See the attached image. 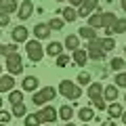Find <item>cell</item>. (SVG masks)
Here are the masks:
<instances>
[{"mask_svg": "<svg viewBox=\"0 0 126 126\" xmlns=\"http://www.w3.org/2000/svg\"><path fill=\"white\" fill-rule=\"evenodd\" d=\"M63 46H65L67 50H78L80 48V38L74 36V34H69V36L65 38V42H63Z\"/></svg>", "mask_w": 126, "mask_h": 126, "instance_id": "2e32d148", "label": "cell"}, {"mask_svg": "<svg viewBox=\"0 0 126 126\" xmlns=\"http://www.w3.org/2000/svg\"><path fill=\"white\" fill-rule=\"evenodd\" d=\"M103 88H105V86L99 84V82H97V84H88V97H90V101L103 97Z\"/></svg>", "mask_w": 126, "mask_h": 126, "instance_id": "5bb4252c", "label": "cell"}, {"mask_svg": "<svg viewBox=\"0 0 126 126\" xmlns=\"http://www.w3.org/2000/svg\"><path fill=\"white\" fill-rule=\"evenodd\" d=\"M0 36H2V34H0Z\"/></svg>", "mask_w": 126, "mask_h": 126, "instance_id": "6f0895ef", "label": "cell"}, {"mask_svg": "<svg viewBox=\"0 0 126 126\" xmlns=\"http://www.w3.org/2000/svg\"><path fill=\"white\" fill-rule=\"evenodd\" d=\"M48 27H50V30H61V27H63V19L53 17V19L48 21Z\"/></svg>", "mask_w": 126, "mask_h": 126, "instance_id": "1f68e13d", "label": "cell"}, {"mask_svg": "<svg viewBox=\"0 0 126 126\" xmlns=\"http://www.w3.org/2000/svg\"><path fill=\"white\" fill-rule=\"evenodd\" d=\"M6 69H9L11 76L21 74V69H23V59H21V55H19V53L6 55Z\"/></svg>", "mask_w": 126, "mask_h": 126, "instance_id": "277c9868", "label": "cell"}, {"mask_svg": "<svg viewBox=\"0 0 126 126\" xmlns=\"http://www.w3.org/2000/svg\"><path fill=\"white\" fill-rule=\"evenodd\" d=\"M124 103H126V94H124Z\"/></svg>", "mask_w": 126, "mask_h": 126, "instance_id": "f907efd6", "label": "cell"}, {"mask_svg": "<svg viewBox=\"0 0 126 126\" xmlns=\"http://www.w3.org/2000/svg\"><path fill=\"white\" fill-rule=\"evenodd\" d=\"M13 116H17V118L27 116V109H25V105H23V103H15V105H13Z\"/></svg>", "mask_w": 126, "mask_h": 126, "instance_id": "f546056e", "label": "cell"}, {"mask_svg": "<svg viewBox=\"0 0 126 126\" xmlns=\"http://www.w3.org/2000/svg\"><path fill=\"white\" fill-rule=\"evenodd\" d=\"M107 113H109V118H122V105L120 103H111L107 107Z\"/></svg>", "mask_w": 126, "mask_h": 126, "instance_id": "cb8c5ba5", "label": "cell"}, {"mask_svg": "<svg viewBox=\"0 0 126 126\" xmlns=\"http://www.w3.org/2000/svg\"><path fill=\"white\" fill-rule=\"evenodd\" d=\"M67 63H69V57H67V55H59V57H57V67H65V65H67Z\"/></svg>", "mask_w": 126, "mask_h": 126, "instance_id": "836d02e7", "label": "cell"}, {"mask_svg": "<svg viewBox=\"0 0 126 126\" xmlns=\"http://www.w3.org/2000/svg\"><path fill=\"white\" fill-rule=\"evenodd\" d=\"M59 118H61L63 122H69L74 118V109H72V105H61L59 107Z\"/></svg>", "mask_w": 126, "mask_h": 126, "instance_id": "ac0fdd59", "label": "cell"}, {"mask_svg": "<svg viewBox=\"0 0 126 126\" xmlns=\"http://www.w3.org/2000/svg\"><path fill=\"white\" fill-rule=\"evenodd\" d=\"M2 103H4V101H2V99H0V107H2Z\"/></svg>", "mask_w": 126, "mask_h": 126, "instance_id": "f6af8a7d", "label": "cell"}, {"mask_svg": "<svg viewBox=\"0 0 126 126\" xmlns=\"http://www.w3.org/2000/svg\"><path fill=\"white\" fill-rule=\"evenodd\" d=\"M57 93L59 90H55L53 86H44V88H40V90L34 93L32 101H34V105H44V103H48V101H55Z\"/></svg>", "mask_w": 126, "mask_h": 126, "instance_id": "7a4b0ae2", "label": "cell"}, {"mask_svg": "<svg viewBox=\"0 0 126 126\" xmlns=\"http://www.w3.org/2000/svg\"><path fill=\"white\" fill-rule=\"evenodd\" d=\"M78 118L82 122H90V120H94V111L90 107H80L78 109Z\"/></svg>", "mask_w": 126, "mask_h": 126, "instance_id": "ffe728a7", "label": "cell"}, {"mask_svg": "<svg viewBox=\"0 0 126 126\" xmlns=\"http://www.w3.org/2000/svg\"><path fill=\"white\" fill-rule=\"evenodd\" d=\"M2 55H4V46L0 44V57H2Z\"/></svg>", "mask_w": 126, "mask_h": 126, "instance_id": "b9f144b4", "label": "cell"}, {"mask_svg": "<svg viewBox=\"0 0 126 126\" xmlns=\"http://www.w3.org/2000/svg\"><path fill=\"white\" fill-rule=\"evenodd\" d=\"M103 99L105 101H116L118 99V86H113V84L105 86L103 88Z\"/></svg>", "mask_w": 126, "mask_h": 126, "instance_id": "e0dca14e", "label": "cell"}, {"mask_svg": "<svg viewBox=\"0 0 126 126\" xmlns=\"http://www.w3.org/2000/svg\"><path fill=\"white\" fill-rule=\"evenodd\" d=\"M76 82H78V84H86V86H88V84H90V74H88V72H80Z\"/></svg>", "mask_w": 126, "mask_h": 126, "instance_id": "4dcf8cb0", "label": "cell"}, {"mask_svg": "<svg viewBox=\"0 0 126 126\" xmlns=\"http://www.w3.org/2000/svg\"><path fill=\"white\" fill-rule=\"evenodd\" d=\"M105 2H113V0H105Z\"/></svg>", "mask_w": 126, "mask_h": 126, "instance_id": "c3c4849f", "label": "cell"}, {"mask_svg": "<svg viewBox=\"0 0 126 126\" xmlns=\"http://www.w3.org/2000/svg\"><path fill=\"white\" fill-rule=\"evenodd\" d=\"M9 21H11L9 13H4V11H0V27H6V25H9Z\"/></svg>", "mask_w": 126, "mask_h": 126, "instance_id": "e575fe53", "label": "cell"}, {"mask_svg": "<svg viewBox=\"0 0 126 126\" xmlns=\"http://www.w3.org/2000/svg\"><path fill=\"white\" fill-rule=\"evenodd\" d=\"M101 126H116V124H113L111 120H107V122H103V124H101Z\"/></svg>", "mask_w": 126, "mask_h": 126, "instance_id": "ab89813d", "label": "cell"}, {"mask_svg": "<svg viewBox=\"0 0 126 126\" xmlns=\"http://www.w3.org/2000/svg\"><path fill=\"white\" fill-rule=\"evenodd\" d=\"M65 126H76V124H72V122H65Z\"/></svg>", "mask_w": 126, "mask_h": 126, "instance_id": "ee69618b", "label": "cell"}, {"mask_svg": "<svg viewBox=\"0 0 126 126\" xmlns=\"http://www.w3.org/2000/svg\"><path fill=\"white\" fill-rule=\"evenodd\" d=\"M38 116H40V120L44 122V124H53L59 118V111L55 107H50V105H46V107H42L40 111H38Z\"/></svg>", "mask_w": 126, "mask_h": 126, "instance_id": "8992f818", "label": "cell"}, {"mask_svg": "<svg viewBox=\"0 0 126 126\" xmlns=\"http://www.w3.org/2000/svg\"><path fill=\"white\" fill-rule=\"evenodd\" d=\"M88 25L94 27V30H97V27H103V13H101L99 9L94 11V15H90V17H88Z\"/></svg>", "mask_w": 126, "mask_h": 126, "instance_id": "9a60e30c", "label": "cell"}, {"mask_svg": "<svg viewBox=\"0 0 126 126\" xmlns=\"http://www.w3.org/2000/svg\"><path fill=\"white\" fill-rule=\"evenodd\" d=\"M116 19H118V17H116L113 13H103V27H105V30H109V27L116 23Z\"/></svg>", "mask_w": 126, "mask_h": 126, "instance_id": "83f0119b", "label": "cell"}, {"mask_svg": "<svg viewBox=\"0 0 126 126\" xmlns=\"http://www.w3.org/2000/svg\"><path fill=\"white\" fill-rule=\"evenodd\" d=\"M25 50H27L30 61H34V63L42 61V57H44V53H46V50L42 48L40 40H27V42H25Z\"/></svg>", "mask_w": 126, "mask_h": 126, "instance_id": "3957f363", "label": "cell"}, {"mask_svg": "<svg viewBox=\"0 0 126 126\" xmlns=\"http://www.w3.org/2000/svg\"><path fill=\"white\" fill-rule=\"evenodd\" d=\"M122 124H126V111H122Z\"/></svg>", "mask_w": 126, "mask_h": 126, "instance_id": "60d3db41", "label": "cell"}, {"mask_svg": "<svg viewBox=\"0 0 126 126\" xmlns=\"http://www.w3.org/2000/svg\"><path fill=\"white\" fill-rule=\"evenodd\" d=\"M44 126H53V124H44Z\"/></svg>", "mask_w": 126, "mask_h": 126, "instance_id": "816d5d0a", "label": "cell"}, {"mask_svg": "<svg viewBox=\"0 0 126 126\" xmlns=\"http://www.w3.org/2000/svg\"><path fill=\"white\" fill-rule=\"evenodd\" d=\"M0 126H6V124H2V122H0Z\"/></svg>", "mask_w": 126, "mask_h": 126, "instance_id": "681fc988", "label": "cell"}, {"mask_svg": "<svg viewBox=\"0 0 126 126\" xmlns=\"http://www.w3.org/2000/svg\"><path fill=\"white\" fill-rule=\"evenodd\" d=\"M82 2H84V0H69V4H72V6H80Z\"/></svg>", "mask_w": 126, "mask_h": 126, "instance_id": "f35d334b", "label": "cell"}, {"mask_svg": "<svg viewBox=\"0 0 126 126\" xmlns=\"http://www.w3.org/2000/svg\"><path fill=\"white\" fill-rule=\"evenodd\" d=\"M105 34H126V17H118L109 30H105Z\"/></svg>", "mask_w": 126, "mask_h": 126, "instance_id": "9c48e42d", "label": "cell"}, {"mask_svg": "<svg viewBox=\"0 0 126 126\" xmlns=\"http://www.w3.org/2000/svg\"><path fill=\"white\" fill-rule=\"evenodd\" d=\"M93 105L97 109H105V99L103 97H99V99H93Z\"/></svg>", "mask_w": 126, "mask_h": 126, "instance_id": "8d00e7d4", "label": "cell"}, {"mask_svg": "<svg viewBox=\"0 0 126 126\" xmlns=\"http://www.w3.org/2000/svg\"><path fill=\"white\" fill-rule=\"evenodd\" d=\"M84 126H88V122H86V124H84Z\"/></svg>", "mask_w": 126, "mask_h": 126, "instance_id": "f5cc1de1", "label": "cell"}, {"mask_svg": "<svg viewBox=\"0 0 126 126\" xmlns=\"http://www.w3.org/2000/svg\"><path fill=\"white\" fill-rule=\"evenodd\" d=\"M38 84H40V82H38L36 76H25V78H23V82H21V88L27 90V93H34V90L38 88Z\"/></svg>", "mask_w": 126, "mask_h": 126, "instance_id": "30bf717a", "label": "cell"}, {"mask_svg": "<svg viewBox=\"0 0 126 126\" xmlns=\"http://www.w3.org/2000/svg\"><path fill=\"white\" fill-rule=\"evenodd\" d=\"M124 53H126V46H124Z\"/></svg>", "mask_w": 126, "mask_h": 126, "instance_id": "db71d44e", "label": "cell"}, {"mask_svg": "<svg viewBox=\"0 0 126 126\" xmlns=\"http://www.w3.org/2000/svg\"><path fill=\"white\" fill-rule=\"evenodd\" d=\"M17 9H19V4H17V0H4L2 2V6H0V11H4V13H17Z\"/></svg>", "mask_w": 126, "mask_h": 126, "instance_id": "7402d4cb", "label": "cell"}, {"mask_svg": "<svg viewBox=\"0 0 126 126\" xmlns=\"http://www.w3.org/2000/svg\"><path fill=\"white\" fill-rule=\"evenodd\" d=\"M11 53H17V46H15V44L4 46V55H11Z\"/></svg>", "mask_w": 126, "mask_h": 126, "instance_id": "74e56055", "label": "cell"}, {"mask_svg": "<svg viewBox=\"0 0 126 126\" xmlns=\"http://www.w3.org/2000/svg\"><path fill=\"white\" fill-rule=\"evenodd\" d=\"M101 48H103L105 53L113 50V48H116V42H113V38H101Z\"/></svg>", "mask_w": 126, "mask_h": 126, "instance_id": "f1b7e54d", "label": "cell"}, {"mask_svg": "<svg viewBox=\"0 0 126 126\" xmlns=\"http://www.w3.org/2000/svg\"><path fill=\"white\" fill-rule=\"evenodd\" d=\"M74 61H76L78 67H84L86 61H88V53H86V48H78V50H74Z\"/></svg>", "mask_w": 126, "mask_h": 126, "instance_id": "4fadbf2b", "label": "cell"}, {"mask_svg": "<svg viewBox=\"0 0 126 126\" xmlns=\"http://www.w3.org/2000/svg\"><path fill=\"white\" fill-rule=\"evenodd\" d=\"M109 67L113 69V72H120L122 67H126V61L122 57H116V59H111V61H109Z\"/></svg>", "mask_w": 126, "mask_h": 126, "instance_id": "484cf974", "label": "cell"}, {"mask_svg": "<svg viewBox=\"0 0 126 126\" xmlns=\"http://www.w3.org/2000/svg\"><path fill=\"white\" fill-rule=\"evenodd\" d=\"M0 76H2V65H0Z\"/></svg>", "mask_w": 126, "mask_h": 126, "instance_id": "bcb514c9", "label": "cell"}, {"mask_svg": "<svg viewBox=\"0 0 126 126\" xmlns=\"http://www.w3.org/2000/svg\"><path fill=\"white\" fill-rule=\"evenodd\" d=\"M61 15H63V19H65V21H76V19L80 17V15H78V11L74 9V6H67V9H63V11H61Z\"/></svg>", "mask_w": 126, "mask_h": 126, "instance_id": "603a6c76", "label": "cell"}, {"mask_svg": "<svg viewBox=\"0 0 126 126\" xmlns=\"http://www.w3.org/2000/svg\"><path fill=\"white\" fill-rule=\"evenodd\" d=\"M57 2H61V0H57Z\"/></svg>", "mask_w": 126, "mask_h": 126, "instance_id": "11a10c76", "label": "cell"}, {"mask_svg": "<svg viewBox=\"0 0 126 126\" xmlns=\"http://www.w3.org/2000/svg\"><path fill=\"white\" fill-rule=\"evenodd\" d=\"M9 101H11V103H21V101H23V90H11V93H9Z\"/></svg>", "mask_w": 126, "mask_h": 126, "instance_id": "4316f807", "label": "cell"}, {"mask_svg": "<svg viewBox=\"0 0 126 126\" xmlns=\"http://www.w3.org/2000/svg\"><path fill=\"white\" fill-rule=\"evenodd\" d=\"M27 27H23V25H17L13 30V42H27Z\"/></svg>", "mask_w": 126, "mask_h": 126, "instance_id": "8fae6325", "label": "cell"}, {"mask_svg": "<svg viewBox=\"0 0 126 126\" xmlns=\"http://www.w3.org/2000/svg\"><path fill=\"white\" fill-rule=\"evenodd\" d=\"M2 2H4V0H0V6H2Z\"/></svg>", "mask_w": 126, "mask_h": 126, "instance_id": "7dc6e473", "label": "cell"}, {"mask_svg": "<svg viewBox=\"0 0 126 126\" xmlns=\"http://www.w3.org/2000/svg\"><path fill=\"white\" fill-rule=\"evenodd\" d=\"M59 93H61L65 99H69V101H78L82 97L80 84H74L72 80H61L59 82Z\"/></svg>", "mask_w": 126, "mask_h": 126, "instance_id": "6da1fadb", "label": "cell"}, {"mask_svg": "<svg viewBox=\"0 0 126 126\" xmlns=\"http://www.w3.org/2000/svg\"><path fill=\"white\" fill-rule=\"evenodd\" d=\"M0 122H2V124H9L11 122V113L4 111V109H0Z\"/></svg>", "mask_w": 126, "mask_h": 126, "instance_id": "d590c367", "label": "cell"}, {"mask_svg": "<svg viewBox=\"0 0 126 126\" xmlns=\"http://www.w3.org/2000/svg\"><path fill=\"white\" fill-rule=\"evenodd\" d=\"M63 50V44L61 42H50L48 46H46V55H50V57H59Z\"/></svg>", "mask_w": 126, "mask_h": 126, "instance_id": "44dd1931", "label": "cell"}, {"mask_svg": "<svg viewBox=\"0 0 126 126\" xmlns=\"http://www.w3.org/2000/svg\"><path fill=\"white\" fill-rule=\"evenodd\" d=\"M116 86H122V88H126V72H120L116 76Z\"/></svg>", "mask_w": 126, "mask_h": 126, "instance_id": "d6a6232c", "label": "cell"}, {"mask_svg": "<svg viewBox=\"0 0 126 126\" xmlns=\"http://www.w3.org/2000/svg\"><path fill=\"white\" fill-rule=\"evenodd\" d=\"M13 86H15V80L11 74L9 76H0V93H11Z\"/></svg>", "mask_w": 126, "mask_h": 126, "instance_id": "7c38bea8", "label": "cell"}, {"mask_svg": "<svg viewBox=\"0 0 126 126\" xmlns=\"http://www.w3.org/2000/svg\"><path fill=\"white\" fill-rule=\"evenodd\" d=\"M40 124H42V120L38 113H27L25 116V126H40Z\"/></svg>", "mask_w": 126, "mask_h": 126, "instance_id": "d4e9b609", "label": "cell"}, {"mask_svg": "<svg viewBox=\"0 0 126 126\" xmlns=\"http://www.w3.org/2000/svg\"><path fill=\"white\" fill-rule=\"evenodd\" d=\"M122 126H126V124H122Z\"/></svg>", "mask_w": 126, "mask_h": 126, "instance_id": "9f6ffc18", "label": "cell"}, {"mask_svg": "<svg viewBox=\"0 0 126 126\" xmlns=\"http://www.w3.org/2000/svg\"><path fill=\"white\" fill-rule=\"evenodd\" d=\"M122 9H124V11H126V0H122Z\"/></svg>", "mask_w": 126, "mask_h": 126, "instance_id": "7bdbcfd3", "label": "cell"}, {"mask_svg": "<svg viewBox=\"0 0 126 126\" xmlns=\"http://www.w3.org/2000/svg\"><path fill=\"white\" fill-rule=\"evenodd\" d=\"M34 36H36V40H44V38H48L50 36L48 23H36V25H34Z\"/></svg>", "mask_w": 126, "mask_h": 126, "instance_id": "ba28073f", "label": "cell"}, {"mask_svg": "<svg viewBox=\"0 0 126 126\" xmlns=\"http://www.w3.org/2000/svg\"><path fill=\"white\" fill-rule=\"evenodd\" d=\"M97 9H99V0H84V2L78 6V15H80V17H86V19H88V17H90V15H93Z\"/></svg>", "mask_w": 126, "mask_h": 126, "instance_id": "5b68a950", "label": "cell"}, {"mask_svg": "<svg viewBox=\"0 0 126 126\" xmlns=\"http://www.w3.org/2000/svg\"><path fill=\"white\" fill-rule=\"evenodd\" d=\"M78 34H80V38H86V40L97 38V32H94V27H90V25H82L80 30H78Z\"/></svg>", "mask_w": 126, "mask_h": 126, "instance_id": "d6986e66", "label": "cell"}, {"mask_svg": "<svg viewBox=\"0 0 126 126\" xmlns=\"http://www.w3.org/2000/svg\"><path fill=\"white\" fill-rule=\"evenodd\" d=\"M32 13H34V4H32V0H23L21 6L17 9V17L21 19V21H27V19L32 17Z\"/></svg>", "mask_w": 126, "mask_h": 126, "instance_id": "52a82bcc", "label": "cell"}]
</instances>
